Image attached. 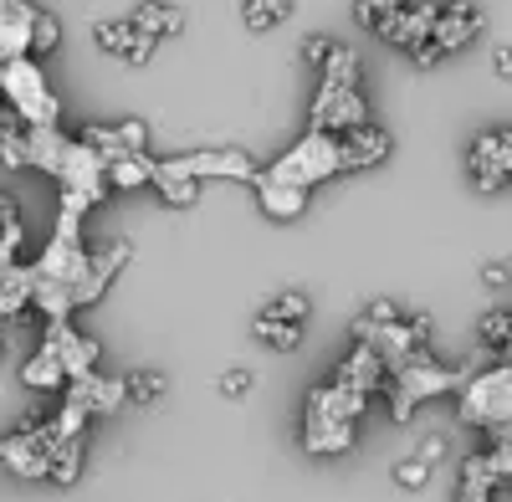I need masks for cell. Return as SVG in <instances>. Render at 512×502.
<instances>
[{
	"mask_svg": "<svg viewBox=\"0 0 512 502\" xmlns=\"http://www.w3.org/2000/svg\"><path fill=\"white\" fill-rule=\"evenodd\" d=\"M461 421L466 426H487L507 431L512 426V359L477 354L466 364V385H461Z\"/></svg>",
	"mask_w": 512,
	"mask_h": 502,
	"instance_id": "cell-1",
	"label": "cell"
},
{
	"mask_svg": "<svg viewBox=\"0 0 512 502\" xmlns=\"http://www.w3.org/2000/svg\"><path fill=\"white\" fill-rule=\"evenodd\" d=\"M0 103H6V113L21 118L26 129H57V118H62V103L47 88L36 57H16V62L0 67Z\"/></svg>",
	"mask_w": 512,
	"mask_h": 502,
	"instance_id": "cell-2",
	"label": "cell"
},
{
	"mask_svg": "<svg viewBox=\"0 0 512 502\" xmlns=\"http://www.w3.org/2000/svg\"><path fill=\"white\" fill-rule=\"evenodd\" d=\"M344 170V149H338V134H323V129H308L303 139H297L277 164H272V180H282V185H297V190H313V185H323L328 175H338Z\"/></svg>",
	"mask_w": 512,
	"mask_h": 502,
	"instance_id": "cell-3",
	"label": "cell"
},
{
	"mask_svg": "<svg viewBox=\"0 0 512 502\" xmlns=\"http://www.w3.org/2000/svg\"><path fill=\"white\" fill-rule=\"evenodd\" d=\"M52 415H26V421L11 431V436H0V462H6L16 477H31L41 482L52 472Z\"/></svg>",
	"mask_w": 512,
	"mask_h": 502,
	"instance_id": "cell-4",
	"label": "cell"
},
{
	"mask_svg": "<svg viewBox=\"0 0 512 502\" xmlns=\"http://www.w3.org/2000/svg\"><path fill=\"white\" fill-rule=\"evenodd\" d=\"M359 123H369V108H364L359 88H349V82H323L318 98H313V129L349 134V129H359Z\"/></svg>",
	"mask_w": 512,
	"mask_h": 502,
	"instance_id": "cell-5",
	"label": "cell"
},
{
	"mask_svg": "<svg viewBox=\"0 0 512 502\" xmlns=\"http://www.w3.org/2000/svg\"><path fill=\"white\" fill-rule=\"evenodd\" d=\"M354 421L349 415H333L323 400H313L308 395V415H303V446L313 451V456H344L349 446H354Z\"/></svg>",
	"mask_w": 512,
	"mask_h": 502,
	"instance_id": "cell-6",
	"label": "cell"
},
{
	"mask_svg": "<svg viewBox=\"0 0 512 502\" xmlns=\"http://www.w3.org/2000/svg\"><path fill=\"white\" fill-rule=\"evenodd\" d=\"M93 41H98V52H108V57H118L128 67H149L154 62V47H159V41L134 16H128V21H98L93 26Z\"/></svg>",
	"mask_w": 512,
	"mask_h": 502,
	"instance_id": "cell-7",
	"label": "cell"
},
{
	"mask_svg": "<svg viewBox=\"0 0 512 502\" xmlns=\"http://www.w3.org/2000/svg\"><path fill=\"white\" fill-rule=\"evenodd\" d=\"M436 21H441V6H431V0H405V6L379 26V36L390 41V47H400V52H415V47L431 41Z\"/></svg>",
	"mask_w": 512,
	"mask_h": 502,
	"instance_id": "cell-8",
	"label": "cell"
},
{
	"mask_svg": "<svg viewBox=\"0 0 512 502\" xmlns=\"http://www.w3.org/2000/svg\"><path fill=\"white\" fill-rule=\"evenodd\" d=\"M41 344H47V349L67 364L72 380H82V374H93V369H98V354H103V349L88 339V333H77L67 318H52V323H47V333H41Z\"/></svg>",
	"mask_w": 512,
	"mask_h": 502,
	"instance_id": "cell-9",
	"label": "cell"
},
{
	"mask_svg": "<svg viewBox=\"0 0 512 502\" xmlns=\"http://www.w3.org/2000/svg\"><path fill=\"white\" fill-rule=\"evenodd\" d=\"M36 6L31 0H0V67L31 57V31H36Z\"/></svg>",
	"mask_w": 512,
	"mask_h": 502,
	"instance_id": "cell-10",
	"label": "cell"
},
{
	"mask_svg": "<svg viewBox=\"0 0 512 502\" xmlns=\"http://www.w3.org/2000/svg\"><path fill=\"white\" fill-rule=\"evenodd\" d=\"M338 149H344V170H374V164L390 159L395 139L379 129V123H359V129L338 134Z\"/></svg>",
	"mask_w": 512,
	"mask_h": 502,
	"instance_id": "cell-11",
	"label": "cell"
},
{
	"mask_svg": "<svg viewBox=\"0 0 512 502\" xmlns=\"http://www.w3.org/2000/svg\"><path fill=\"white\" fill-rule=\"evenodd\" d=\"M477 31H482V11H477V0H451V6H441V21H436L431 41L451 57V52H461Z\"/></svg>",
	"mask_w": 512,
	"mask_h": 502,
	"instance_id": "cell-12",
	"label": "cell"
},
{
	"mask_svg": "<svg viewBox=\"0 0 512 502\" xmlns=\"http://www.w3.org/2000/svg\"><path fill=\"white\" fill-rule=\"evenodd\" d=\"M195 180H256V164L241 149H210V154H185L180 159Z\"/></svg>",
	"mask_w": 512,
	"mask_h": 502,
	"instance_id": "cell-13",
	"label": "cell"
},
{
	"mask_svg": "<svg viewBox=\"0 0 512 502\" xmlns=\"http://www.w3.org/2000/svg\"><path fill=\"white\" fill-rule=\"evenodd\" d=\"M128 257H134V241H113L108 251H98L93 257V267H88V277H82V287H77V308H88V303H98L103 292H108V282L128 267Z\"/></svg>",
	"mask_w": 512,
	"mask_h": 502,
	"instance_id": "cell-14",
	"label": "cell"
},
{
	"mask_svg": "<svg viewBox=\"0 0 512 502\" xmlns=\"http://www.w3.org/2000/svg\"><path fill=\"white\" fill-rule=\"evenodd\" d=\"M67 400H77L88 415H113L128 400V385L123 380H103V374L93 369V374H82V380L67 385Z\"/></svg>",
	"mask_w": 512,
	"mask_h": 502,
	"instance_id": "cell-15",
	"label": "cell"
},
{
	"mask_svg": "<svg viewBox=\"0 0 512 502\" xmlns=\"http://www.w3.org/2000/svg\"><path fill=\"white\" fill-rule=\"evenodd\" d=\"M154 190H159V200L164 205H175V211H190V205L200 200V180L185 170V164L180 159H154V180H149Z\"/></svg>",
	"mask_w": 512,
	"mask_h": 502,
	"instance_id": "cell-16",
	"label": "cell"
},
{
	"mask_svg": "<svg viewBox=\"0 0 512 502\" xmlns=\"http://www.w3.org/2000/svg\"><path fill=\"white\" fill-rule=\"evenodd\" d=\"M256 205L272 216V221H297L308 211V190H297V185H282L272 175H256Z\"/></svg>",
	"mask_w": 512,
	"mask_h": 502,
	"instance_id": "cell-17",
	"label": "cell"
},
{
	"mask_svg": "<svg viewBox=\"0 0 512 502\" xmlns=\"http://www.w3.org/2000/svg\"><path fill=\"white\" fill-rule=\"evenodd\" d=\"M466 170H472V185H477L482 195H497V190H507V185H512V175L502 170V159H497L492 134H482L472 149H466Z\"/></svg>",
	"mask_w": 512,
	"mask_h": 502,
	"instance_id": "cell-18",
	"label": "cell"
},
{
	"mask_svg": "<svg viewBox=\"0 0 512 502\" xmlns=\"http://www.w3.org/2000/svg\"><path fill=\"white\" fill-rule=\"evenodd\" d=\"M21 385H31V390H67L72 385V374H67V364L41 344L26 364H21Z\"/></svg>",
	"mask_w": 512,
	"mask_h": 502,
	"instance_id": "cell-19",
	"label": "cell"
},
{
	"mask_svg": "<svg viewBox=\"0 0 512 502\" xmlns=\"http://www.w3.org/2000/svg\"><path fill=\"white\" fill-rule=\"evenodd\" d=\"M251 333H256L267 349H277V354H292L297 344H303V323H292V318H282V313H272V308H262V313L251 318Z\"/></svg>",
	"mask_w": 512,
	"mask_h": 502,
	"instance_id": "cell-20",
	"label": "cell"
},
{
	"mask_svg": "<svg viewBox=\"0 0 512 502\" xmlns=\"http://www.w3.org/2000/svg\"><path fill=\"white\" fill-rule=\"evenodd\" d=\"M31 292H36V272L31 267L0 272V318H21L31 308Z\"/></svg>",
	"mask_w": 512,
	"mask_h": 502,
	"instance_id": "cell-21",
	"label": "cell"
},
{
	"mask_svg": "<svg viewBox=\"0 0 512 502\" xmlns=\"http://www.w3.org/2000/svg\"><path fill=\"white\" fill-rule=\"evenodd\" d=\"M134 21H139L154 41L185 31V11H180V6H164V0H144V6H134Z\"/></svg>",
	"mask_w": 512,
	"mask_h": 502,
	"instance_id": "cell-22",
	"label": "cell"
},
{
	"mask_svg": "<svg viewBox=\"0 0 512 502\" xmlns=\"http://www.w3.org/2000/svg\"><path fill=\"white\" fill-rule=\"evenodd\" d=\"M57 436V431H52ZM82 477V436H57L52 441V472H47V482H57V487H72Z\"/></svg>",
	"mask_w": 512,
	"mask_h": 502,
	"instance_id": "cell-23",
	"label": "cell"
},
{
	"mask_svg": "<svg viewBox=\"0 0 512 502\" xmlns=\"http://www.w3.org/2000/svg\"><path fill=\"white\" fill-rule=\"evenodd\" d=\"M292 6H297V0H246V6H241V21H246V31L267 36L272 26H282V21L292 16Z\"/></svg>",
	"mask_w": 512,
	"mask_h": 502,
	"instance_id": "cell-24",
	"label": "cell"
},
{
	"mask_svg": "<svg viewBox=\"0 0 512 502\" xmlns=\"http://www.w3.org/2000/svg\"><path fill=\"white\" fill-rule=\"evenodd\" d=\"M149 180H154V159L149 154H123V159L108 164V185L113 190H139Z\"/></svg>",
	"mask_w": 512,
	"mask_h": 502,
	"instance_id": "cell-25",
	"label": "cell"
},
{
	"mask_svg": "<svg viewBox=\"0 0 512 502\" xmlns=\"http://www.w3.org/2000/svg\"><path fill=\"white\" fill-rule=\"evenodd\" d=\"M477 339H482V349H487V354H497V359H502V354L512 349V313H502V308H497V313H482Z\"/></svg>",
	"mask_w": 512,
	"mask_h": 502,
	"instance_id": "cell-26",
	"label": "cell"
},
{
	"mask_svg": "<svg viewBox=\"0 0 512 502\" xmlns=\"http://www.w3.org/2000/svg\"><path fill=\"white\" fill-rule=\"evenodd\" d=\"M128 405H154V400H164V390H169V380L159 369H134L128 374Z\"/></svg>",
	"mask_w": 512,
	"mask_h": 502,
	"instance_id": "cell-27",
	"label": "cell"
},
{
	"mask_svg": "<svg viewBox=\"0 0 512 502\" xmlns=\"http://www.w3.org/2000/svg\"><path fill=\"white\" fill-rule=\"evenodd\" d=\"M400 6H405V0H354V21H359L364 31H374V36H379V26L390 21Z\"/></svg>",
	"mask_w": 512,
	"mask_h": 502,
	"instance_id": "cell-28",
	"label": "cell"
},
{
	"mask_svg": "<svg viewBox=\"0 0 512 502\" xmlns=\"http://www.w3.org/2000/svg\"><path fill=\"white\" fill-rule=\"evenodd\" d=\"M57 41H62V26L52 11H41L36 16V31H31V57H52L57 52Z\"/></svg>",
	"mask_w": 512,
	"mask_h": 502,
	"instance_id": "cell-29",
	"label": "cell"
},
{
	"mask_svg": "<svg viewBox=\"0 0 512 502\" xmlns=\"http://www.w3.org/2000/svg\"><path fill=\"white\" fill-rule=\"evenodd\" d=\"M395 482L420 492L425 482H431V462H420V456H400V462H395Z\"/></svg>",
	"mask_w": 512,
	"mask_h": 502,
	"instance_id": "cell-30",
	"label": "cell"
},
{
	"mask_svg": "<svg viewBox=\"0 0 512 502\" xmlns=\"http://www.w3.org/2000/svg\"><path fill=\"white\" fill-rule=\"evenodd\" d=\"M267 308H272V313H282V318H292V323H308V313H313L303 292H277V298H272Z\"/></svg>",
	"mask_w": 512,
	"mask_h": 502,
	"instance_id": "cell-31",
	"label": "cell"
},
{
	"mask_svg": "<svg viewBox=\"0 0 512 502\" xmlns=\"http://www.w3.org/2000/svg\"><path fill=\"white\" fill-rule=\"evenodd\" d=\"M333 52H338V41H333V36H308V41H303V62L318 67V72L333 62Z\"/></svg>",
	"mask_w": 512,
	"mask_h": 502,
	"instance_id": "cell-32",
	"label": "cell"
},
{
	"mask_svg": "<svg viewBox=\"0 0 512 502\" xmlns=\"http://www.w3.org/2000/svg\"><path fill=\"white\" fill-rule=\"evenodd\" d=\"M251 390H256V374H251V369H226V374H221V395H226V400H246Z\"/></svg>",
	"mask_w": 512,
	"mask_h": 502,
	"instance_id": "cell-33",
	"label": "cell"
},
{
	"mask_svg": "<svg viewBox=\"0 0 512 502\" xmlns=\"http://www.w3.org/2000/svg\"><path fill=\"white\" fill-rule=\"evenodd\" d=\"M415 456H420V462H441V456H446V436L441 431H431V436H420V446H415Z\"/></svg>",
	"mask_w": 512,
	"mask_h": 502,
	"instance_id": "cell-34",
	"label": "cell"
},
{
	"mask_svg": "<svg viewBox=\"0 0 512 502\" xmlns=\"http://www.w3.org/2000/svg\"><path fill=\"white\" fill-rule=\"evenodd\" d=\"M507 282H512V267H507V262H487V267H482V287L497 292V287H507Z\"/></svg>",
	"mask_w": 512,
	"mask_h": 502,
	"instance_id": "cell-35",
	"label": "cell"
},
{
	"mask_svg": "<svg viewBox=\"0 0 512 502\" xmlns=\"http://www.w3.org/2000/svg\"><path fill=\"white\" fill-rule=\"evenodd\" d=\"M492 144H497V159H502V170L512 175V129H497V134H492Z\"/></svg>",
	"mask_w": 512,
	"mask_h": 502,
	"instance_id": "cell-36",
	"label": "cell"
},
{
	"mask_svg": "<svg viewBox=\"0 0 512 502\" xmlns=\"http://www.w3.org/2000/svg\"><path fill=\"white\" fill-rule=\"evenodd\" d=\"M492 67H497L502 82H512V47H497V52H492Z\"/></svg>",
	"mask_w": 512,
	"mask_h": 502,
	"instance_id": "cell-37",
	"label": "cell"
},
{
	"mask_svg": "<svg viewBox=\"0 0 512 502\" xmlns=\"http://www.w3.org/2000/svg\"><path fill=\"white\" fill-rule=\"evenodd\" d=\"M21 211H16V200L6 195V190H0V226H6V221H16Z\"/></svg>",
	"mask_w": 512,
	"mask_h": 502,
	"instance_id": "cell-38",
	"label": "cell"
},
{
	"mask_svg": "<svg viewBox=\"0 0 512 502\" xmlns=\"http://www.w3.org/2000/svg\"><path fill=\"white\" fill-rule=\"evenodd\" d=\"M0 364H6V339H0Z\"/></svg>",
	"mask_w": 512,
	"mask_h": 502,
	"instance_id": "cell-39",
	"label": "cell"
},
{
	"mask_svg": "<svg viewBox=\"0 0 512 502\" xmlns=\"http://www.w3.org/2000/svg\"><path fill=\"white\" fill-rule=\"evenodd\" d=\"M0 118H6V113H0Z\"/></svg>",
	"mask_w": 512,
	"mask_h": 502,
	"instance_id": "cell-40",
	"label": "cell"
}]
</instances>
